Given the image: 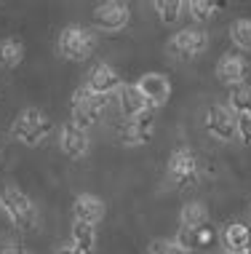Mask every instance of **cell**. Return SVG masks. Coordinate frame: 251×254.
I'll return each instance as SVG.
<instances>
[{
	"label": "cell",
	"instance_id": "cell-1",
	"mask_svg": "<svg viewBox=\"0 0 251 254\" xmlns=\"http://www.w3.org/2000/svg\"><path fill=\"white\" fill-rule=\"evenodd\" d=\"M0 209L16 230H32L38 225V211L32 198L11 182L0 185Z\"/></svg>",
	"mask_w": 251,
	"mask_h": 254
},
{
	"label": "cell",
	"instance_id": "cell-2",
	"mask_svg": "<svg viewBox=\"0 0 251 254\" xmlns=\"http://www.w3.org/2000/svg\"><path fill=\"white\" fill-rule=\"evenodd\" d=\"M51 131H53L51 118L46 113H40L38 107L22 110V113L16 115V121H13V126H11V136L27 147H38L46 136H51Z\"/></svg>",
	"mask_w": 251,
	"mask_h": 254
},
{
	"label": "cell",
	"instance_id": "cell-3",
	"mask_svg": "<svg viewBox=\"0 0 251 254\" xmlns=\"http://www.w3.org/2000/svg\"><path fill=\"white\" fill-rule=\"evenodd\" d=\"M56 49L62 54V59L67 62H86L94 54V49H97V38L83 24H67L59 32Z\"/></svg>",
	"mask_w": 251,
	"mask_h": 254
},
{
	"label": "cell",
	"instance_id": "cell-4",
	"mask_svg": "<svg viewBox=\"0 0 251 254\" xmlns=\"http://www.w3.org/2000/svg\"><path fill=\"white\" fill-rule=\"evenodd\" d=\"M107 102H110L107 97H99V94L88 91L86 86L75 88V94H72V123L78 128H83V131H88L104 115Z\"/></svg>",
	"mask_w": 251,
	"mask_h": 254
},
{
	"label": "cell",
	"instance_id": "cell-5",
	"mask_svg": "<svg viewBox=\"0 0 251 254\" xmlns=\"http://www.w3.org/2000/svg\"><path fill=\"white\" fill-rule=\"evenodd\" d=\"M155 131V110H147L139 118H126L115 126V142L123 147H139L152 139Z\"/></svg>",
	"mask_w": 251,
	"mask_h": 254
},
{
	"label": "cell",
	"instance_id": "cell-6",
	"mask_svg": "<svg viewBox=\"0 0 251 254\" xmlns=\"http://www.w3.org/2000/svg\"><path fill=\"white\" fill-rule=\"evenodd\" d=\"M171 185H176L179 190L195 188L198 185V158H195L193 150L187 147H176L171 155H168V169H166Z\"/></svg>",
	"mask_w": 251,
	"mask_h": 254
},
{
	"label": "cell",
	"instance_id": "cell-7",
	"mask_svg": "<svg viewBox=\"0 0 251 254\" xmlns=\"http://www.w3.org/2000/svg\"><path fill=\"white\" fill-rule=\"evenodd\" d=\"M203 123H206L208 136L216 142H230V139L238 136V115L225 105L208 107L206 115H203Z\"/></svg>",
	"mask_w": 251,
	"mask_h": 254
},
{
	"label": "cell",
	"instance_id": "cell-8",
	"mask_svg": "<svg viewBox=\"0 0 251 254\" xmlns=\"http://www.w3.org/2000/svg\"><path fill=\"white\" fill-rule=\"evenodd\" d=\"M128 19H131V8H128L126 3H120V0H107V3H99L97 8L91 13V22L97 30L101 32H118L123 30L128 24Z\"/></svg>",
	"mask_w": 251,
	"mask_h": 254
},
{
	"label": "cell",
	"instance_id": "cell-9",
	"mask_svg": "<svg viewBox=\"0 0 251 254\" xmlns=\"http://www.w3.org/2000/svg\"><path fill=\"white\" fill-rule=\"evenodd\" d=\"M206 49H208V35L201 30V27H185V30H179L171 38V43H168V51H171L174 57H179V59L201 57Z\"/></svg>",
	"mask_w": 251,
	"mask_h": 254
},
{
	"label": "cell",
	"instance_id": "cell-10",
	"mask_svg": "<svg viewBox=\"0 0 251 254\" xmlns=\"http://www.w3.org/2000/svg\"><path fill=\"white\" fill-rule=\"evenodd\" d=\"M137 88L142 91V97L147 99L150 110L163 107L168 102V97H171V80H168L163 72H145L137 80Z\"/></svg>",
	"mask_w": 251,
	"mask_h": 254
},
{
	"label": "cell",
	"instance_id": "cell-11",
	"mask_svg": "<svg viewBox=\"0 0 251 254\" xmlns=\"http://www.w3.org/2000/svg\"><path fill=\"white\" fill-rule=\"evenodd\" d=\"M59 147H62V153L67 158L80 161V158L88 155V147H91V142H88V131L78 128L72 121L64 123V126L59 128Z\"/></svg>",
	"mask_w": 251,
	"mask_h": 254
},
{
	"label": "cell",
	"instance_id": "cell-12",
	"mask_svg": "<svg viewBox=\"0 0 251 254\" xmlns=\"http://www.w3.org/2000/svg\"><path fill=\"white\" fill-rule=\"evenodd\" d=\"M120 86H123V80H120L118 70L110 67V64H104V62L94 67V70L88 72V80H86L88 91L99 94V97H107V99H110V94L120 91Z\"/></svg>",
	"mask_w": 251,
	"mask_h": 254
},
{
	"label": "cell",
	"instance_id": "cell-13",
	"mask_svg": "<svg viewBox=\"0 0 251 254\" xmlns=\"http://www.w3.org/2000/svg\"><path fill=\"white\" fill-rule=\"evenodd\" d=\"M107 214V206L101 198L91 195V193H80L72 201V217L75 222H86V225H99Z\"/></svg>",
	"mask_w": 251,
	"mask_h": 254
},
{
	"label": "cell",
	"instance_id": "cell-14",
	"mask_svg": "<svg viewBox=\"0 0 251 254\" xmlns=\"http://www.w3.org/2000/svg\"><path fill=\"white\" fill-rule=\"evenodd\" d=\"M246 59L241 57V54H225V57L219 59V64H216V78H219V83L225 86H241L243 78H246Z\"/></svg>",
	"mask_w": 251,
	"mask_h": 254
},
{
	"label": "cell",
	"instance_id": "cell-15",
	"mask_svg": "<svg viewBox=\"0 0 251 254\" xmlns=\"http://www.w3.org/2000/svg\"><path fill=\"white\" fill-rule=\"evenodd\" d=\"M222 246H225L227 254H241L249 249L251 244V225L246 222H227L222 228Z\"/></svg>",
	"mask_w": 251,
	"mask_h": 254
},
{
	"label": "cell",
	"instance_id": "cell-16",
	"mask_svg": "<svg viewBox=\"0 0 251 254\" xmlns=\"http://www.w3.org/2000/svg\"><path fill=\"white\" fill-rule=\"evenodd\" d=\"M118 107H120V113H123V118H139L142 113H147V110H150V105H147L145 97H142V91L137 88V83L120 86V91H118Z\"/></svg>",
	"mask_w": 251,
	"mask_h": 254
},
{
	"label": "cell",
	"instance_id": "cell-17",
	"mask_svg": "<svg viewBox=\"0 0 251 254\" xmlns=\"http://www.w3.org/2000/svg\"><path fill=\"white\" fill-rule=\"evenodd\" d=\"M179 222H182V228H187V230L206 228V222H208L206 203L203 201H187L185 206H182V211H179Z\"/></svg>",
	"mask_w": 251,
	"mask_h": 254
},
{
	"label": "cell",
	"instance_id": "cell-18",
	"mask_svg": "<svg viewBox=\"0 0 251 254\" xmlns=\"http://www.w3.org/2000/svg\"><path fill=\"white\" fill-rule=\"evenodd\" d=\"M72 246H75L78 252L83 254H94V246H97V230H94V225H86V222H72Z\"/></svg>",
	"mask_w": 251,
	"mask_h": 254
},
{
	"label": "cell",
	"instance_id": "cell-19",
	"mask_svg": "<svg viewBox=\"0 0 251 254\" xmlns=\"http://www.w3.org/2000/svg\"><path fill=\"white\" fill-rule=\"evenodd\" d=\"M22 62H24L22 40H16V38L0 40V67H3V70H13V67H19Z\"/></svg>",
	"mask_w": 251,
	"mask_h": 254
},
{
	"label": "cell",
	"instance_id": "cell-20",
	"mask_svg": "<svg viewBox=\"0 0 251 254\" xmlns=\"http://www.w3.org/2000/svg\"><path fill=\"white\" fill-rule=\"evenodd\" d=\"M227 107L233 110L235 115H251V86L241 83V86H233V88H230Z\"/></svg>",
	"mask_w": 251,
	"mask_h": 254
},
{
	"label": "cell",
	"instance_id": "cell-21",
	"mask_svg": "<svg viewBox=\"0 0 251 254\" xmlns=\"http://www.w3.org/2000/svg\"><path fill=\"white\" fill-rule=\"evenodd\" d=\"M182 8H185L182 0H155V11L163 24H176V19L182 16Z\"/></svg>",
	"mask_w": 251,
	"mask_h": 254
},
{
	"label": "cell",
	"instance_id": "cell-22",
	"mask_svg": "<svg viewBox=\"0 0 251 254\" xmlns=\"http://www.w3.org/2000/svg\"><path fill=\"white\" fill-rule=\"evenodd\" d=\"M230 38L241 51H251V19H238L230 27Z\"/></svg>",
	"mask_w": 251,
	"mask_h": 254
},
{
	"label": "cell",
	"instance_id": "cell-23",
	"mask_svg": "<svg viewBox=\"0 0 251 254\" xmlns=\"http://www.w3.org/2000/svg\"><path fill=\"white\" fill-rule=\"evenodd\" d=\"M187 8H190V19H193L195 24H203V22H208V19H214V13L219 5L208 3V0H193V3H187Z\"/></svg>",
	"mask_w": 251,
	"mask_h": 254
},
{
	"label": "cell",
	"instance_id": "cell-24",
	"mask_svg": "<svg viewBox=\"0 0 251 254\" xmlns=\"http://www.w3.org/2000/svg\"><path fill=\"white\" fill-rule=\"evenodd\" d=\"M150 254H187L176 241H168V238H155L150 246Z\"/></svg>",
	"mask_w": 251,
	"mask_h": 254
},
{
	"label": "cell",
	"instance_id": "cell-25",
	"mask_svg": "<svg viewBox=\"0 0 251 254\" xmlns=\"http://www.w3.org/2000/svg\"><path fill=\"white\" fill-rule=\"evenodd\" d=\"M238 139L251 145V115H238Z\"/></svg>",
	"mask_w": 251,
	"mask_h": 254
},
{
	"label": "cell",
	"instance_id": "cell-26",
	"mask_svg": "<svg viewBox=\"0 0 251 254\" xmlns=\"http://www.w3.org/2000/svg\"><path fill=\"white\" fill-rule=\"evenodd\" d=\"M19 252H22V249H19L13 241H8V238H5V241H0V254H19Z\"/></svg>",
	"mask_w": 251,
	"mask_h": 254
},
{
	"label": "cell",
	"instance_id": "cell-27",
	"mask_svg": "<svg viewBox=\"0 0 251 254\" xmlns=\"http://www.w3.org/2000/svg\"><path fill=\"white\" fill-rule=\"evenodd\" d=\"M59 254H83V252H78L75 246L70 244V246H62V249H59Z\"/></svg>",
	"mask_w": 251,
	"mask_h": 254
},
{
	"label": "cell",
	"instance_id": "cell-28",
	"mask_svg": "<svg viewBox=\"0 0 251 254\" xmlns=\"http://www.w3.org/2000/svg\"><path fill=\"white\" fill-rule=\"evenodd\" d=\"M241 254H251V249H246V252H241Z\"/></svg>",
	"mask_w": 251,
	"mask_h": 254
},
{
	"label": "cell",
	"instance_id": "cell-29",
	"mask_svg": "<svg viewBox=\"0 0 251 254\" xmlns=\"http://www.w3.org/2000/svg\"><path fill=\"white\" fill-rule=\"evenodd\" d=\"M19 254H30V252H24V249H22V252H19Z\"/></svg>",
	"mask_w": 251,
	"mask_h": 254
},
{
	"label": "cell",
	"instance_id": "cell-30",
	"mask_svg": "<svg viewBox=\"0 0 251 254\" xmlns=\"http://www.w3.org/2000/svg\"><path fill=\"white\" fill-rule=\"evenodd\" d=\"M249 217H251V206H249Z\"/></svg>",
	"mask_w": 251,
	"mask_h": 254
},
{
	"label": "cell",
	"instance_id": "cell-31",
	"mask_svg": "<svg viewBox=\"0 0 251 254\" xmlns=\"http://www.w3.org/2000/svg\"><path fill=\"white\" fill-rule=\"evenodd\" d=\"M249 249H251V244H249Z\"/></svg>",
	"mask_w": 251,
	"mask_h": 254
},
{
	"label": "cell",
	"instance_id": "cell-32",
	"mask_svg": "<svg viewBox=\"0 0 251 254\" xmlns=\"http://www.w3.org/2000/svg\"><path fill=\"white\" fill-rule=\"evenodd\" d=\"M222 254H227V252H222Z\"/></svg>",
	"mask_w": 251,
	"mask_h": 254
}]
</instances>
